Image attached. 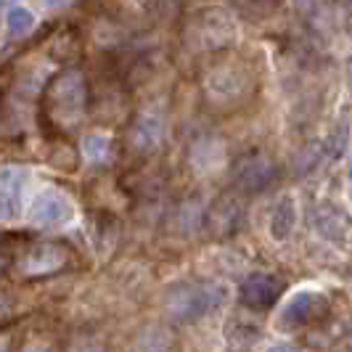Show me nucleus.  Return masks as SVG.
Returning a JSON list of instances; mask_svg holds the SVG:
<instances>
[{"instance_id": "f257e3e1", "label": "nucleus", "mask_w": 352, "mask_h": 352, "mask_svg": "<svg viewBox=\"0 0 352 352\" xmlns=\"http://www.w3.org/2000/svg\"><path fill=\"white\" fill-rule=\"evenodd\" d=\"M228 302V286L220 281H186L167 294L164 307L177 323H199Z\"/></svg>"}, {"instance_id": "f03ea898", "label": "nucleus", "mask_w": 352, "mask_h": 352, "mask_svg": "<svg viewBox=\"0 0 352 352\" xmlns=\"http://www.w3.org/2000/svg\"><path fill=\"white\" fill-rule=\"evenodd\" d=\"M72 214H74V204L69 196L64 191H56V188H45L32 199L30 223L37 228H56V226L69 223Z\"/></svg>"}, {"instance_id": "7ed1b4c3", "label": "nucleus", "mask_w": 352, "mask_h": 352, "mask_svg": "<svg viewBox=\"0 0 352 352\" xmlns=\"http://www.w3.org/2000/svg\"><path fill=\"white\" fill-rule=\"evenodd\" d=\"M276 175H278V170H276L273 159L265 154H249L236 164L233 183L247 194H260L276 180Z\"/></svg>"}, {"instance_id": "20e7f679", "label": "nucleus", "mask_w": 352, "mask_h": 352, "mask_svg": "<svg viewBox=\"0 0 352 352\" xmlns=\"http://www.w3.org/2000/svg\"><path fill=\"white\" fill-rule=\"evenodd\" d=\"M283 292L281 278L270 276V273H252L247 281L239 289V300L249 310H270Z\"/></svg>"}, {"instance_id": "39448f33", "label": "nucleus", "mask_w": 352, "mask_h": 352, "mask_svg": "<svg viewBox=\"0 0 352 352\" xmlns=\"http://www.w3.org/2000/svg\"><path fill=\"white\" fill-rule=\"evenodd\" d=\"M27 173L21 167H0V220L14 223L21 217L24 207Z\"/></svg>"}, {"instance_id": "423d86ee", "label": "nucleus", "mask_w": 352, "mask_h": 352, "mask_svg": "<svg viewBox=\"0 0 352 352\" xmlns=\"http://www.w3.org/2000/svg\"><path fill=\"white\" fill-rule=\"evenodd\" d=\"M53 104H56V111L64 120H72V117H77L82 111V106H85V85H82V77L77 72L58 77V82L53 85Z\"/></svg>"}, {"instance_id": "0eeeda50", "label": "nucleus", "mask_w": 352, "mask_h": 352, "mask_svg": "<svg viewBox=\"0 0 352 352\" xmlns=\"http://www.w3.org/2000/svg\"><path fill=\"white\" fill-rule=\"evenodd\" d=\"M244 223V207L236 196H220L210 210V228L217 236H230Z\"/></svg>"}, {"instance_id": "6e6552de", "label": "nucleus", "mask_w": 352, "mask_h": 352, "mask_svg": "<svg viewBox=\"0 0 352 352\" xmlns=\"http://www.w3.org/2000/svg\"><path fill=\"white\" fill-rule=\"evenodd\" d=\"M320 310H323V300L318 294H313V292H300V294H294L289 300V305L283 307L281 326H292V329L307 326Z\"/></svg>"}, {"instance_id": "1a4fd4ad", "label": "nucleus", "mask_w": 352, "mask_h": 352, "mask_svg": "<svg viewBox=\"0 0 352 352\" xmlns=\"http://www.w3.org/2000/svg\"><path fill=\"white\" fill-rule=\"evenodd\" d=\"M294 226H297V204L292 196H283L278 199V204L270 212V223H267V230L276 241H286L292 233H294Z\"/></svg>"}, {"instance_id": "9d476101", "label": "nucleus", "mask_w": 352, "mask_h": 352, "mask_svg": "<svg viewBox=\"0 0 352 352\" xmlns=\"http://www.w3.org/2000/svg\"><path fill=\"white\" fill-rule=\"evenodd\" d=\"M159 141H162V122H159L157 117H141L138 124H135V130H133V143H135V148L151 151V148L159 146Z\"/></svg>"}, {"instance_id": "9b49d317", "label": "nucleus", "mask_w": 352, "mask_h": 352, "mask_svg": "<svg viewBox=\"0 0 352 352\" xmlns=\"http://www.w3.org/2000/svg\"><path fill=\"white\" fill-rule=\"evenodd\" d=\"M56 249H58V247H40V249H35V252L30 254V260L24 263L27 273H48V270H53L56 265L61 263V254H58Z\"/></svg>"}, {"instance_id": "f8f14e48", "label": "nucleus", "mask_w": 352, "mask_h": 352, "mask_svg": "<svg viewBox=\"0 0 352 352\" xmlns=\"http://www.w3.org/2000/svg\"><path fill=\"white\" fill-rule=\"evenodd\" d=\"M6 27L14 37L27 35L32 27H35V14L27 8V6H14L8 14H6Z\"/></svg>"}, {"instance_id": "ddd939ff", "label": "nucleus", "mask_w": 352, "mask_h": 352, "mask_svg": "<svg viewBox=\"0 0 352 352\" xmlns=\"http://www.w3.org/2000/svg\"><path fill=\"white\" fill-rule=\"evenodd\" d=\"M82 151H85V157L90 162H98L109 151V138L101 135V133H90V135H85V141H82Z\"/></svg>"}, {"instance_id": "4468645a", "label": "nucleus", "mask_w": 352, "mask_h": 352, "mask_svg": "<svg viewBox=\"0 0 352 352\" xmlns=\"http://www.w3.org/2000/svg\"><path fill=\"white\" fill-rule=\"evenodd\" d=\"M64 3H69V0H45V6H48V8H61Z\"/></svg>"}, {"instance_id": "2eb2a0df", "label": "nucleus", "mask_w": 352, "mask_h": 352, "mask_svg": "<svg viewBox=\"0 0 352 352\" xmlns=\"http://www.w3.org/2000/svg\"><path fill=\"white\" fill-rule=\"evenodd\" d=\"M6 313H8V300H6L3 294H0V318L6 316Z\"/></svg>"}, {"instance_id": "dca6fc26", "label": "nucleus", "mask_w": 352, "mask_h": 352, "mask_svg": "<svg viewBox=\"0 0 352 352\" xmlns=\"http://www.w3.org/2000/svg\"><path fill=\"white\" fill-rule=\"evenodd\" d=\"M350 177H352V167H350Z\"/></svg>"}]
</instances>
